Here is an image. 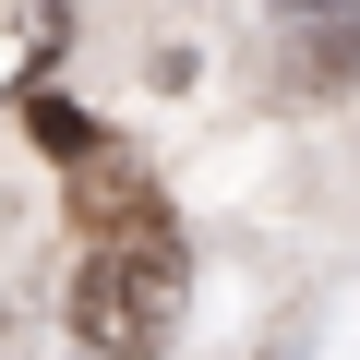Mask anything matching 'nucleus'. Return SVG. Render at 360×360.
Masks as SVG:
<instances>
[{
    "label": "nucleus",
    "instance_id": "f257e3e1",
    "mask_svg": "<svg viewBox=\"0 0 360 360\" xmlns=\"http://www.w3.org/2000/svg\"><path fill=\"white\" fill-rule=\"evenodd\" d=\"M180 229L168 217H144V229H108L96 252H84V276H72V324H84V348L96 360H156L168 336H180Z\"/></svg>",
    "mask_w": 360,
    "mask_h": 360
},
{
    "label": "nucleus",
    "instance_id": "f03ea898",
    "mask_svg": "<svg viewBox=\"0 0 360 360\" xmlns=\"http://www.w3.org/2000/svg\"><path fill=\"white\" fill-rule=\"evenodd\" d=\"M60 49H72V13H60V0H0V96H37Z\"/></svg>",
    "mask_w": 360,
    "mask_h": 360
},
{
    "label": "nucleus",
    "instance_id": "7ed1b4c3",
    "mask_svg": "<svg viewBox=\"0 0 360 360\" xmlns=\"http://www.w3.org/2000/svg\"><path fill=\"white\" fill-rule=\"evenodd\" d=\"M25 120H37V144H60V156H96V120H84L72 96H37Z\"/></svg>",
    "mask_w": 360,
    "mask_h": 360
},
{
    "label": "nucleus",
    "instance_id": "20e7f679",
    "mask_svg": "<svg viewBox=\"0 0 360 360\" xmlns=\"http://www.w3.org/2000/svg\"><path fill=\"white\" fill-rule=\"evenodd\" d=\"M288 25H336V37H360V0H276Z\"/></svg>",
    "mask_w": 360,
    "mask_h": 360
}]
</instances>
